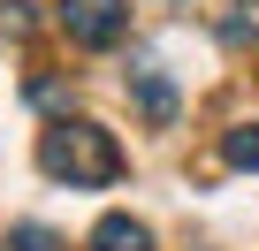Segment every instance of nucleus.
<instances>
[{
    "label": "nucleus",
    "mask_w": 259,
    "mask_h": 251,
    "mask_svg": "<svg viewBox=\"0 0 259 251\" xmlns=\"http://www.w3.org/2000/svg\"><path fill=\"white\" fill-rule=\"evenodd\" d=\"M38 168L69 190H107L122 175V145L99 130V122H54V130L38 137Z\"/></svg>",
    "instance_id": "1"
},
{
    "label": "nucleus",
    "mask_w": 259,
    "mask_h": 251,
    "mask_svg": "<svg viewBox=\"0 0 259 251\" xmlns=\"http://www.w3.org/2000/svg\"><path fill=\"white\" fill-rule=\"evenodd\" d=\"M54 16L76 46H114L130 31V0H54Z\"/></svg>",
    "instance_id": "2"
},
{
    "label": "nucleus",
    "mask_w": 259,
    "mask_h": 251,
    "mask_svg": "<svg viewBox=\"0 0 259 251\" xmlns=\"http://www.w3.org/2000/svg\"><path fill=\"white\" fill-rule=\"evenodd\" d=\"M130 84H138L145 122H176V84L160 76V61H153V54H138V61H130Z\"/></svg>",
    "instance_id": "3"
},
{
    "label": "nucleus",
    "mask_w": 259,
    "mask_h": 251,
    "mask_svg": "<svg viewBox=\"0 0 259 251\" xmlns=\"http://www.w3.org/2000/svg\"><path fill=\"white\" fill-rule=\"evenodd\" d=\"M92 251H153V228L130 221V213H107V221L92 228Z\"/></svg>",
    "instance_id": "4"
},
{
    "label": "nucleus",
    "mask_w": 259,
    "mask_h": 251,
    "mask_svg": "<svg viewBox=\"0 0 259 251\" xmlns=\"http://www.w3.org/2000/svg\"><path fill=\"white\" fill-rule=\"evenodd\" d=\"M229 168H259V122H244V130H229Z\"/></svg>",
    "instance_id": "5"
},
{
    "label": "nucleus",
    "mask_w": 259,
    "mask_h": 251,
    "mask_svg": "<svg viewBox=\"0 0 259 251\" xmlns=\"http://www.w3.org/2000/svg\"><path fill=\"white\" fill-rule=\"evenodd\" d=\"M0 31H8V38H31V31H38L31 0H0Z\"/></svg>",
    "instance_id": "6"
},
{
    "label": "nucleus",
    "mask_w": 259,
    "mask_h": 251,
    "mask_svg": "<svg viewBox=\"0 0 259 251\" xmlns=\"http://www.w3.org/2000/svg\"><path fill=\"white\" fill-rule=\"evenodd\" d=\"M16 251H54V236L46 228H16Z\"/></svg>",
    "instance_id": "7"
}]
</instances>
